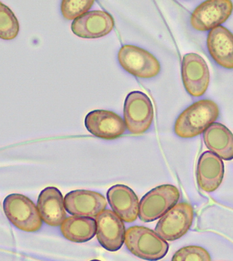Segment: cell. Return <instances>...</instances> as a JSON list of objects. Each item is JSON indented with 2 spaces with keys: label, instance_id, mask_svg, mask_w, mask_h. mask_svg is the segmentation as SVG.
Here are the masks:
<instances>
[{
  "label": "cell",
  "instance_id": "1",
  "mask_svg": "<svg viewBox=\"0 0 233 261\" xmlns=\"http://www.w3.org/2000/svg\"><path fill=\"white\" fill-rule=\"evenodd\" d=\"M219 116V106L215 102L208 99L198 100L181 112L174 130L181 138H193L205 132Z\"/></svg>",
  "mask_w": 233,
  "mask_h": 261
},
{
  "label": "cell",
  "instance_id": "2",
  "mask_svg": "<svg viewBox=\"0 0 233 261\" xmlns=\"http://www.w3.org/2000/svg\"><path fill=\"white\" fill-rule=\"evenodd\" d=\"M125 243L130 252L143 260H161L169 252L167 241L145 226H134L128 228Z\"/></svg>",
  "mask_w": 233,
  "mask_h": 261
},
{
  "label": "cell",
  "instance_id": "3",
  "mask_svg": "<svg viewBox=\"0 0 233 261\" xmlns=\"http://www.w3.org/2000/svg\"><path fill=\"white\" fill-rule=\"evenodd\" d=\"M3 209L9 222L18 229L28 233L41 229L43 222L37 206L26 196L9 194L4 200Z\"/></svg>",
  "mask_w": 233,
  "mask_h": 261
},
{
  "label": "cell",
  "instance_id": "4",
  "mask_svg": "<svg viewBox=\"0 0 233 261\" xmlns=\"http://www.w3.org/2000/svg\"><path fill=\"white\" fill-rule=\"evenodd\" d=\"M154 108L148 95L135 91L126 97L124 104V121L127 129L133 135L148 130L154 121Z\"/></svg>",
  "mask_w": 233,
  "mask_h": 261
},
{
  "label": "cell",
  "instance_id": "5",
  "mask_svg": "<svg viewBox=\"0 0 233 261\" xmlns=\"http://www.w3.org/2000/svg\"><path fill=\"white\" fill-rule=\"evenodd\" d=\"M180 194L173 185H163L154 188L139 203V218L143 222H154L161 218L178 202Z\"/></svg>",
  "mask_w": 233,
  "mask_h": 261
},
{
  "label": "cell",
  "instance_id": "6",
  "mask_svg": "<svg viewBox=\"0 0 233 261\" xmlns=\"http://www.w3.org/2000/svg\"><path fill=\"white\" fill-rule=\"evenodd\" d=\"M118 59L122 68L136 77L150 79L161 71V64L157 59L146 49L135 45H123L118 53Z\"/></svg>",
  "mask_w": 233,
  "mask_h": 261
},
{
  "label": "cell",
  "instance_id": "7",
  "mask_svg": "<svg viewBox=\"0 0 233 261\" xmlns=\"http://www.w3.org/2000/svg\"><path fill=\"white\" fill-rule=\"evenodd\" d=\"M194 218L192 205L187 202L177 203L156 224V233L167 241H175L190 229Z\"/></svg>",
  "mask_w": 233,
  "mask_h": 261
},
{
  "label": "cell",
  "instance_id": "8",
  "mask_svg": "<svg viewBox=\"0 0 233 261\" xmlns=\"http://www.w3.org/2000/svg\"><path fill=\"white\" fill-rule=\"evenodd\" d=\"M232 11L233 3L230 0H208L195 9L190 24L197 31H211L226 22Z\"/></svg>",
  "mask_w": 233,
  "mask_h": 261
},
{
  "label": "cell",
  "instance_id": "9",
  "mask_svg": "<svg viewBox=\"0 0 233 261\" xmlns=\"http://www.w3.org/2000/svg\"><path fill=\"white\" fill-rule=\"evenodd\" d=\"M181 78L189 94L196 98L203 96L210 81L207 62L196 53L185 55L181 62Z\"/></svg>",
  "mask_w": 233,
  "mask_h": 261
},
{
  "label": "cell",
  "instance_id": "10",
  "mask_svg": "<svg viewBox=\"0 0 233 261\" xmlns=\"http://www.w3.org/2000/svg\"><path fill=\"white\" fill-rule=\"evenodd\" d=\"M97 237L106 250L116 251L125 243L126 229L123 221L110 210H104L96 217Z\"/></svg>",
  "mask_w": 233,
  "mask_h": 261
},
{
  "label": "cell",
  "instance_id": "11",
  "mask_svg": "<svg viewBox=\"0 0 233 261\" xmlns=\"http://www.w3.org/2000/svg\"><path fill=\"white\" fill-rule=\"evenodd\" d=\"M86 128L94 136L106 140H112L125 133V121L120 116L108 110H93L86 115Z\"/></svg>",
  "mask_w": 233,
  "mask_h": 261
},
{
  "label": "cell",
  "instance_id": "12",
  "mask_svg": "<svg viewBox=\"0 0 233 261\" xmlns=\"http://www.w3.org/2000/svg\"><path fill=\"white\" fill-rule=\"evenodd\" d=\"M64 202L65 210L73 216L97 217L107 206L104 196L90 190H77L68 192Z\"/></svg>",
  "mask_w": 233,
  "mask_h": 261
},
{
  "label": "cell",
  "instance_id": "13",
  "mask_svg": "<svg viewBox=\"0 0 233 261\" xmlns=\"http://www.w3.org/2000/svg\"><path fill=\"white\" fill-rule=\"evenodd\" d=\"M114 19L106 11H89L72 24L73 33L82 39H99L108 35L113 30Z\"/></svg>",
  "mask_w": 233,
  "mask_h": 261
},
{
  "label": "cell",
  "instance_id": "14",
  "mask_svg": "<svg viewBox=\"0 0 233 261\" xmlns=\"http://www.w3.org/2000/svg\"><path fill=\"white\" fill-rule=\"evenodd\" d=\"M107 199L112 211L123 222L131 223L138 216L139 201L133 190L125 185L111 187L107 192Z\"/></svg>",
  "mask_w": 233,
  "mask_h": 261
},
{
  "label": "cell",
  "instance_id": "15",
  "mask_svg": "<svg viewBox=\"0 0 233 261\" xmlns=\"http://www.w3.org/2000/svg\"><path fill=\"white\" fill-rule=\"evenodd\" d=\"M196 176L200 189L207 192L215 191L221 186L224 176L222 159L213 152H204L198 161Z\"/></svg>",
  "mask_w": 233,
  "mask_h": 261
},
{
  "label": "cell",
  "instance_id": "16",
  "mask_svg": "<svg viewBox=\"0 0 233 261\" xmlns=\"http://www.w3.org/2000/svg\"><path fill=\"white\" fill-rule=\"evenodd\" d=\"M207 47L216 64L233 69V34L223 26L217 27L207 35Z\"/></svg>",
  "mask_w": 233,
  "mask_h": 261
},
{
  "label": "cell",
  "instance_id": "17",
  "mask_svg": "<svg viewBox=\"0 0 233 261\" xmlns=\"http://www.w3.org/2000/svg\"><path fill=\"white\" fill-rule=\"evenodd\" d=\"M42 221L51 226H61L66 217L62 192L55 187L42 190L37 201Z\"/></svg>",
  "mask_w": 233,
  "mask_h": 261
},
{
  "label": "cell",
  "instance_id": "18",
  "mask_svg": "<svg viewBox=\"0 0 233 261\" xmlns=\"http://www.w3.org/2000/svg\"><path fill=\"white\" fill-rule=\"evenodd\" d=\"M208 149L224 161L233 160V134L224 125L214 123L203 133Z\"/></svg>",
  "mask_w": 233,
  "mask_h": 261
},
{
  "label": "cell",
  "instance_id": "19",
  "mask_svg": "<svg viewBox=\"0 0 233 261\" xmlns=\"http://www.w3.org/2000/svg\"><path fill=\"white\" fill-rule=\"evenodd\" d=\"M60 231L66 240L73 243H86L97 234L96 220L89 217H67L61 224Z\"/></svg>",
  "mask_w": 233,
  "mask_h": 261
},
{
  "label": "cell",
  "instance_id": "20",
  "mask_svg": "<svg viewBox=\"0 0 233 261\" xmlns=\"http://www.w3.org/2000/svg\"><path fill=\"white\" fill-rule=\"evenodd\" d=\"M19 22L14 13L3 3H0V39L10 41L18 35Z\"/></svg>",
  "mask_w": 233,
  "mask_h": 261
},
{
  "label": "cell",
  "instance_id": "21",
  "mask_svg": "<svg viewBox=\"0 0 233 261\" xmlns=\"http://www.w3.org/2000/svg\"><path fill=\"white\" fill-rule=\"evenodd\" d=\"M95 1L92 0H63L61 3V13L68 20H75L88 12Z\"/></svg>",
  "mask_w": 233,
  "mask_h": 261
},
{
  "label": "cell",
  "instance_id": "22",
  "mask_svg": "<svg viewBox=\"0 0 233 261\" xmlns=\"http://www.w3.org/2000/svg\"><path fill=\"white\" fill-rule=\"evenodd\" d=\"M171 261H211V256L203 247L187 246L176 251Z\"/></svg>",
  "mask_w": 233,
  "mask_h": 261
},
{
  "label": "cell",
  "instance_id": "23",
  "mask_svg": "<svg viewBox=\"0 0 233 261\" xmlns=\"http://www.w3.org/2000/svg\"><path fill=\"white\" fill-rule=\"evenodd\" d=\"M90 261H101V260H90Z\"/></svg>",
  "mask_w": 233,
  "mask_h": 261
}]
</instances>
